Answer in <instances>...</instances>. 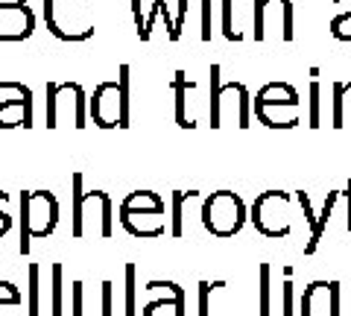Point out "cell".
Returning <instances> with one entry per match:
<instances>
[{
    "instance_id": "cell-19",
    "label": "cell",
    "mask_w": 351,
    "mask_h": 316,
    "mask_svg": "<svg viewBox=\"0 0 351 316\" xmlns=\"http://www.w3.org/2000/svg\"><path fill=\"white\" fill-rule=\"evenodd\" d=\"M281 38L293 41V0H281Z\"/></svg>"
},
{
    "instance_id": "cell-7",
    "label": "cell",
    "mask_w": 351,
    "mask_h": 316,
    "mask_svg": "<svg viewBox=\"0 0 351 316\" xmlns=\"http://www.w3.org/2000/svg\"><path fill=\"white\" fill-rule=\"evenodd\" d=\"M202 214H205V226L219 237L234 234V232H240V226H243V202L228 191L214 193L211 199L205 202Z\"/></svg>"
},
{
    "instance_id": "cell-25",
    "label": "cell",
    "mask_w": 351,
    "mask_h": 316,
    "mask_svg": "<svg viewBox=\"0 0 351 316\" xmlns=\"http://www.w3.org/2000/svg\"><path fill=\"white\" fill-rule=\"evenodd\" d=\"M158 18H164V29H167V38L173 41V18H170V12H167V0L161 3V15Z\"/></svg>"
},
{
    "instance_id": "cell-12",
    "label": "cell",
    "mask_w": 351,
    "mask_h": 316,
    "mask_svg": "<svg viewBox=\"0 0 351 316\" xmlns=\"http://www.w3.org/2000/svg\"><path fill=\"white\" fill-rule=\"evenodd\" d=\"M85 217H91V220L97 217V220L103 223V234H108V199L100 191L88 193L85 202H82V196H76V228H73L76 234H82V220Z\"/></svg>"
},
{
    "instance_id": "cell-18",
    "label": "cell",
    "mask_w": 351,
    "mask_h": 316,
    "mask_svg": "<svg viewBox=\"0 0 351 316\" xmlns=\"http://www.w3.org/2000/svg\"><path fill=\"white\" fill-rule=\"evenodd\" d=\"M319 100H322V88H319V80H311V114H307V126H319Z\"/></svg>"
},
{
    "instance_id": "cell-5",
    "label": "cell",
    "mask_w": 351,
    "mask_h": 316,
    "mask_svg": "<svg viewBox=\"0 0 351 316\" xmlns=\"http://www.w3.org/2000/svg\"><path fill=\"white\" fill-rule=\"evenodd\" d=\"M21 211H24V220H21V232L32 234V237H47L59 220V205L53 199V193L47 191H36L27 193L21 199Z\"/></svg>"
},
{
    "instance_id": "cell-4",
    "label": "cell",
    "mask_w": 351,
    "mask_h": 316,
    "mask_svg": "<svg viewBox=\"0 0 351 316\" xmlns=\"http://www.w3.org/2000/svg\"><path fill=\"white\" fill-rule=\"evenodd\" d=\"M219 64H211V126H219L226 108H232L234 121L240 129L249 126V112H252V97L243 82H223L219 80Z\"/></svg>"
},
{
    "instance_id": "cell-26",
    "label": "cell",
    "mask_w": 351,
    "mask_h": 316,
    "mask_svg": "<svg viewBox=\"0 0 351 316\" xmlns=\"http://www.w3.org/2000/svg\"><path fill=\"white\" fill-rule=\"evenodd\" d=\"M9 223H12V220H9V214L0 208V234H6V232H9Z\"/></svg>"
},
{
    "instance_id": "cell-2",
    "label": "cell",
    "mask_w": 351,
    "mask_h": 316,
    "mask_svg": "<svg viewBox=\"0 0 351 316\" xmlns=\"http://www.w3.org/2000/svg\"><path fill=\"white\" fill-rule=\"evenodd\" d=\"M299 91L290 82H267L252 97V112L269 129H293L299 126Z\"/></svg>"
},
{
    "instance_id": "cell-10",
    "label": "cell",
    "mask_w": 351,
    "mask_h": 316,
    "mask_svg": "<svg viewBox=\"0 0 351 316\" xmlns=\"http://www.w3.org/2000/svg\"><path fill=\"white\" fill-rule=\"evenodd\" d=\"M36 32V12L29 6L0 9V41H24Z\"/></svg>"
},
{
    "instance_id": "cell-9",
    "label": "cell",
    "mask_w": 351,
    "mask_h": 316,
    "mask_svg": "<svg viewBox=\"0 0 351 316\" xmlns=\"http://www.w3.org/2000/svg\"><path fill=\"white\" fill-rule=\"evenodd\" d=\"M88 114L100 129H114L120 126V85L114 82H100L88 100Z\"/></svg>"
},
{
    "instance_id": "cell-15",
    "label": "cell",
    "mask_w": 351,
    "mask_h": 316,
    "mask_svg": "<svg viewBox=\"0 0 351 316\" xmlns=\"http://www.w3.org/2000/svg\"><path fill=\"white\" fill-rule=\"evenodd\" d=\"M351 97V82H334V97H331V106H334V114H331V126H346V100Z\"/></svg>"
},
{
    "instance_id": "cell-13",
    "label": "cell",
    "mask_w": 351,
    "mask_h": 316,
    "mask_svg": "<svg viewBox=\"0 0 351 316\" xmlns=\"http://www.w3.org/2000/svg\"><path fill=\"white\" fill-rule=\"evenodd\" d=\"M243 3V0H219V6H223V36L228 41H243V32L237 29V6Z\"/></svg>"
},
{
    "instance_id": "cell-22",
    "label": "cell",
    "mask_w": 351,
    "mask_h": 316,
    "mask_svg": "<svg viewBox=\"0 0 351 316\" xmlns=\"http://www.w3.org/2000/svg\"><path fill=\"white\" fill-rule=\"evenodd\" d=\"M211 6L214 0H202V32H199L202 41H211Z\"/></svg>"
},
{
    "instance_id": "cell-14",
    "label": "cell",
    "mask_w": 351,
    "mask_h": 316,
    "mask_svg": "<svg viewBox=\"0 0 351 316\" xmlns=\"http://www.w3.org/2000/svg\"><path fill=\"white\" fill-rule=\"evenodd\" d=\"M334 6H346V9L331 18V36L337 41H351V0H334Z\"/></svg>"
},
{
    "instance_id": "cell-3",
    "label": "cell",
    "mask_w": 351,
    "mask_h": 316,
    "mask_svg": "<svg viewBox=\"0 0 351 316\" xmlns=\"http://www.w3.org/2000/svg\"><path fill=\"white\" fill-rule=\"evenodd\" d=\"M88 97L80 82H47V126L56 129L62 123L85 126Z\"/></svg>"
},
{
    "instance_id": "cell-20",
    "label": "cell",
    "mask_w": 351,
    "mask_h": 316,
    "mask_svg": "<svg viewBox=\"0 0 351 316\" xmlns=\"http://www.w3.org/2000/svg\"><path fill=\"white\" fill-rule=\"evenodd\" d=\"M188 9H191V0H179V12H176V18H173V41L182 38L184 21H188Z\"/></svg>"
},
{
    "instance_id": "cell-27",
    "label": "cell",
    "mask_w": 351,
    "mask_h": 316,
    "mask_svg": "<svg viewBox=\"0 0 351 316\" xmlns=\"http://www.w3.org/2000/svg\"><path fill=\"white\" fill-rule=\"evenodd\" d=\"M6 6H29V0H0V9Z\"/></svg>"
},
{
    "instance_id": "cell-16",
    "label": "cell",
    "mask_w": 351,
    "mask_h": 316,
    "mask_svg": "<svg viewBox=\"0 0 351 316\" xmlns=\"http://www.w3.org/2000/svg\"><path fill=\"white\" fill-rule=\"evenodd\" d=\"M278 3L281 0H255V12H252V36H255V41L267 38V9Z\"/></svg>"
},
{
    "instance_id": "cell-6",
    "label": "cell",
    "mask_w": 351,
    "mask_h": 316,
    "mask_svg": "<svg viewBox=\"0 0 351 316\" xmlns=\"http://www.w3.org/2000/svg\"><path fill=\"white\" fill-rule=\"evenodd\" d=\"M32 126V88L24 82H0V129Z\"/></svg>"
},
{
    "instance_id": "cell-24",
    "label": "cell",
    "mask_w": 351,
    "mask_h": 316,
    "mask_svg": "<svg viewBox=\"0 0 351 316\" xmlns=\"http://www.w3.org/2000/svg\"><path fill=\"white\" fill-rule=\"evenodd\" d=\"M0 302H21L18 290L9 284V281H0Z\"/></svg>"
},
{
    "instance_id": "cell-11",
    "label": "cell",
    "mask_w": 351,
    "mask_h": 316,
    "mask_svg": "<svg viewBox=\"0 0 351 316\" xmlns=\"http://www.w3.org/2000/svg\"><path fill=\"white\" fill-rule=\"evenodd\" d=\"M193 91H196V82H191L188 73L179 68V71L173 73V94H176V123H179L182 129H193L196 126L193 114L188 112Z\"/></svg>"
},
{
    "instance_id": "cell-23",
    "label": "cell",
    "mask_w": 351,
    "mask_h": 316,
    "mask_svg": "<svg viewBox=\"0 0 351 316\" xmlns=\"http://www.w3.org/2000/svg\"><path fill=\"white\" fill-rule=\"evenodd\" d=\"M161 3L164 0H152V9L147 15V41L152 38V29H156V21H158V12H161Z\"/></svg>"
},
{
    "instance_id": "cell-17",
    "label": "cell",
    "mask_w": 351,
    "mask_h": 316,
    "mask_svg": "<svg viewBox=\"0 0 351 316\" xmlns=\"http://www.w3.org/2000/svg\"><path fill=\"white\" fill-rule=\"evenodd\" d=\"M132 68L129 64H120L117 71V85H120V129L129 126V82H132Z\"/></svg>"
},
{
    "instance_id": "cell-1",
    "label": "cell",
    "mask_w": 351,
    "mask_h": 316,
    "mask_svg": "<svg viewBox=\"0 0 351 316\" xmlns=\"http://www.w3.org/2000/svg\"><path fill=\"white\" fill-rule=\"evenodd\" d=\"M44 21L59 41H88L94 36V0H44Z\"/></svg>"
},
{
    "instance_id": "cell-21",
    "label": "cell",
    "mask_w": 351,
    "mask_h": 316,
    "mask_svg": "<svg viewBox=\"0 0 351 316\" xmlns=\"http://www.w3.org/2000/svg\"><path fill=\"white\" fill-rule=\"evenodd\" d=\"M132 3V15H135V32L141 41H147V18L144 12H141V0H129Z\"/></svg>"
},
{
    "instance_id": "cell-8",
    "label": "cell",
    "mask_w": 351,
    "mask_h": 316,
    "mask_svg": "<svg viewBox=\"0 0 351 316\" xmlns=\"http://www.w3.org/2000/svg\"><path fill=\"white\" fill-rule=\"evenodd\" d=\"M252 220H255V226L263 234H272V237L287 234L290 232V202H287V196L278 193V191H269L267 196H261Z\"/></svg>"
}]
</instances>
